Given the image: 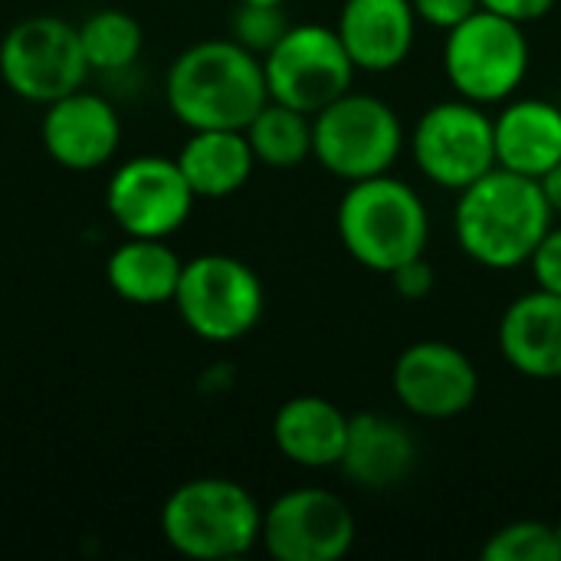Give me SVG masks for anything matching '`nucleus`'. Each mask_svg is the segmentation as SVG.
Masks as SVG:
<instances>
[{"instance_id":"6e6552de","label":"nucleus","mask_w":561,"mask_h":561,"mask_svg":"<svg viewBox=\"0 0 561 561\" xmlns=\"http://www.w3.org/2000/svg\"><path fill=\"white\" fill-rule=\"evenodd\" d=\"M174 306L197 339L227 345L256 329L263 316V283L243 260L207 253L184 263Z\"/></svg>"},{"instance_id":"1a4fd4ad","label":"nucleus","mask_w":561,"mask_h":561,"mask_svg":"<svg viewBox=\"0 0 561 561\" xmlns=\"http://www.w3.org/2000/svg\"><path fill=\"white\" fill-rule=\"evenodd\" d=\"M355 62L335 26L299 23L263 56L266 92L273 102L293 105L306 115L322 112L355 82Z\"/></svg>"},{"instance_id":"4468645a","label":"nucleus","mask_w":561,"mask_h":561,"mask_svg":"<svg viewBox=\"0 0 561 561\" xmlns=\"http://www.w3.org/2000/svg\"><path fill=\"white\" fill-rule=\"evenodd\" d=\"M122 138L118 115L108 99L95 92H69L46 105L43 115V145L49 158L69 171L102 168Z\"/></svg>"},{"instance_id":"9b49d317","label":"nucleus","mask_w":561,"mask_h":561,"mask_svg":"<svg viewBox=\"0 0 561 561\" xmlns=\"http://www.w3.org/2000/svg\"><path fill=\"white\" fill-rule=\"evenodd\" d=\"M348 503L322 486H299L263 510L260 542L276 561H339L355 546Z\"/></svg>"},{"instance_id":"c85d7f7f","label":"nucleus","mask_w":561,"mask_h":561,"mask_svg":"<svg viewBox=\"0 0 561 561\" xmlns=\"http://www.w3.org/2000/svg\"><path fill=\"white\" fill-rule=\"evenodd\" d=\"M559 0H480L483 10H493L500 16H510L516 23H533V20H542L556 10Z\"/></svg>"},{"instance_id":"5701e85b","label":"nucleus","mask_w":561,"mask_h":561,"mask_svg":"<svg viewBox=\"0 0 561 561\" xmlns=\"http://www.w3.org/2000/svg\"><path fill=\"white\" fill-rule=\"evenodd\" d=\"M79 43H82L89 69L122 72L141 53V26L125 10H95L79 26Z\"/></svg>"},{"instance_id":"7ed1b4c3","label":"nucleus","mask_w":561,"mask_h":561,"mask_svg":"<svg viewBox=\"0 0 561 561\" xmlns=\"http://www.w3.org/2000/svg\"><path fill=\"white\" fill-rule=\"evenodd\" d=\"M335 230L345 253L358 266L391 273L401 263L424 256L431 240V214L424 197L388 171L348 184L335 210Z\"/></svg>"},{"instance_id":"412c9836","label":"nucleus","mask_w":561,"mask_h":561,"mask_svg":"<svg viewBox=\"0 0 561 561\" xmlns=\"http://www.w3.org/2000/svg\"><path fill=\"white\" fill-rule=\"evenodd\" d=\"M184 263L178 253L154 237H128L105 266L108 286L135 306H161L174 302L178 279Z\"/></svg>"},{"instance_id":"c756f323","label":"nucleus","mask_w":561,"mask_h":561,"mask_svg":"<svg viewBox=\"0 0 561 561\" xmlns=\"http://www.w3.org/2000/svg\"><path fill=\"white\" fill-rule=\"evenodd\" d=\"M539 187H542V194H546L552 214H561V161L539 178Z\"/></svg>"},{"instance_id":"cd10ccee","label":"nucleus","mask_w":561,"mask_h":561,"mask_svg":"<svg viewBox=\"0 0 561 561\" xmlns=\"http://www.w3.org/2000/svg\"><path fill=\"white\" fill-rule=\"evenodd\" d=\"M411 3H414V13L421 23L444 30V33L480 10V0H411Z\"/></svg>"},{"instance_id":"423d86ee","label":"nucleus","mask_w":561,"mask_h":561,"mask_svg":"<svg viewBox=\"0 0 561 561\" xmlns=\"http://www.w3.org/2000/svg\"><path fill=\"white\" fill-rule=\"evenodd\" d=\"M401 151V115L378 95L348 89L312 115V158L348 184L388 174Z\"/></svg>"},{"instance_id":"a878e982","label":"nucleus","mask_w":561,"mask_h":561,"mask_svg":"<svg viewBox=\"0 0 561 561\" xmlns=\"http://www.w3.org/2000/svg\"><path fill=\"white\" fill-rule=\"evenodd\" d=\"M529 266H533V279L539 289L561 296V227H549V233L536 247Z\"/></svg>"},{"instance_id":"bb28decb","label":"nucleus","mask_w":561,"mask_h":561,"mask_svg":"<svg viewBox=\"0 0 561 561\" xmlns=\"http://www.w3.org/2000/svg\"><path fill=\"white\" fill-rule=\"evenodd\" d=\"M388 276H391L394 293H398L401 299H408V302H421V299H427L431 289H434V266H431L424 256H414V260L401 263V266L391 270Z\"/></svg>"},{"instance_id":"2eb2a0df","label":"nucleus","mask_w":561,"mask_h":561,"mask_svg":"<svg viewBox=\"0 0 561 561\" xmlns=\"http://www.w3.org/2000/svg\"><path fill=\"white\" fill-rule=\"evenodd\" d=\"M417 23L411 0H345L335 30L358 72H394L414 49Z\"/></svg>"},{"instance_id":"0eeeda50","label":"nucleus","mask_w":561,"mask_h":561,"mask_svg":"<svg viewBox=\"0 0 561 561\" xmlns=\"http://www.w3.org/2000/svg\"><path fill=\"white\" fill-rule=\"evenodd\" d=\"M417 171L444 187L460 194L496 164V135L493 118L483 105L470 99H447L421 112L408 138Z\"/></svg>"},{"instance_id":"39448f33","label":"nucleus","mask_w":561,"mask_h":561,"mask_svg":"<svg viewBox=\"0 0 561 561\" xmlns=\"http://www.w3.org/2000/svg\"><path fill=\"white\" fill-rule=\"evenodd\" d=\"M444 76L460 99L496 105L516 95L529 76L533 46L526 26L493 10H477L444 39Z\"/></svg>"},{"instance_id":"f8f14e48","label":"nucleus","mask_w":561,"mask_h":561,"mask_svg":"<svg viewBox=\"0 0 561 561\" xmlns=\"http://www.w3.org/2000/svg\"><path fill=\"white\" fill-rule=\"evenodd\" d=\"M197 194L191 191L178 158L141 154L122 164L108 181V214L128 237L168 240L191 217Z\"/></svg>"},{"instance_id":"aec40b11","label":"nucleus","mask_w":561,"mask_h":561,"mask_svg":"<svg viewBox=\"0 0 561 561\" xmlns=\"http://www.w3.org/2000/svg\"><path fill=\"white\" fill-rule=\"evenodd\" d=\"M178 164L197 197H230L237 194L253 168L256 154L247 141V131L240 128H204L191 131L187 145L178 154Z\"/></svg>"},{"instance_id":"6ab92c4d","label":"nucleus","mask_w":561,"mask_h":561,"mask_svg":"<svg viewBox=\"0 0 561 561\" xmlns=\"http://www.w3.org/2000/svg\"><path fill=\"white\" fill-rule=\"evenodd\" d=\"M496 164L542 178L561 161V108L549 99H510L493 118Z\"/></svg>"},{"instance_id":"a211bd4d","label":"nucleus","mask_w":561,"mask_h":561,"mask_svg":"<svg viewBox=\"0 0 561 561\" xmlns=\"http://www.w3.org/2000/svg\"><path fill=\"white\" fill-rule=\"evenodd\" d=\"M348 437V414L319 394H299L279 404L273 417L276 450L302 470L339 467Z\"/></svg>"},{"instance_id":"ddd939ff","label":"nucleus","mask_w":561,"mask_h":561,"mask_svg":"<svg viewBox=\"0 0 561 561\" xmlns=\"http://www.w3.org/2000/svg\"><path fill=\"white\" fill-rule=\"evenodd\" d=\"M391 391L408 414L424 421H450L473 408L480 375L463 348L424 339L398 355L391 368Z\"/></svg>"},{"instance_id":"7c9ffc66","label":"nucleus","mask_w":561,"mask_h":561,"mask_svg":"<svg viewBox=\"0 0 561 561\" xmlns=\"http://www.w3.org/2000/svg\"><path fill=\"white\" fill-rule=\"evenodd\" d=\"M237 3H283V0H237Z\"/></svg>"},{"instance_id":"b1692460","label":"nucleus","mask_w":561,"mask_h":561,"mask_svg":"<svg viewBox=\"0 0 561 561\" xmlns=\"http://www.w3.org/2000/svg\"><path fill=\"white\" fill-rule=\"evenodd\" d=\"M480 556L486 561H561V546L556 526L519 519L496 529Z\"/></svg>"},{"instance_id":"f257e3e1","label":"nucleus","mask_w":561,"mask_h":561,"mask_svg":"<svg viewBox=\"0 0 561 561\" xmlns=\"http://www.w3.org/2000/svg\"><path fill=\"white\" fill-rule=\"evenodd\" d=\"M552 217L536 178L493 168L457 194L454 237L473 263L486 270H516L533 260Z\"/></svg>"},{"instance_id":"dca6fc26","label":"nucleus","mask_w":561,"mask_h":561,"mask_svg":"<svg viewBox=\"0 0 561 561\" xmlns=\"http://www.w3.org/2000/svg\"><path fill=\"white\" fill-rule=\"evenodd\" d=\"M496 345L503 362L523 378H561V296L536 286L513 299L500 319Z\"/></svg>"},{"instance_id":"20e7f679","label":"nucleus","mask_w":561,"mask_h":561,"mask_svg":"<svg viewBox=\"0 0 561 561\" xmlns=\"http://www.w3.org/2000/svg\"><path fill=\"white\" fill-rule=\"evenodd\" d=\"M161 533L184 559H240L260 542L263 510L247 486L224 477H201L181 483L168 496L161 510Z\"/></svg>"},{"instance_id":"f03ea898","label":"nucleus","mask_w":561,"mask_h":561,"mask_svg":"<svg viewBox=\"0 0 561 561\" xmlns=\"http://www.w3.org/2000/svg\"><path fill=\"white\" fill-rule=\"evenodd\" d=\"M168 105L191 131L247 128L270 102L263 59L237 39H204L184 49L164 82Z\"/></svg>"},{"instance_id":"2f4dec72","label":"nucleus","mask_w":561,"mask_h":561,"mask_svg":"<svg viewBox=\"0 0 561 561\" xmlns=\"http://www.w3.org/2000/svg\"><path fill=\"white\" fill-rule=\"evenodd\" d=\"M556 536H559V546H561V519L556 523Z\"/></svg>"},{"instance_id":"4be33fe9","label":"nucleus","mask_w":561,"mask_h":561,"mask_svg":"<svg viewBox=\"0 0 561 561\" xmlns=\"http://www.w3.org/2000/svg\"><path fill=\"white\" fill-rule=\"evenodd\" d=\"M243 131L256 154V164L289 171L299 168L306 158H312V115L293 105L270 99Z\"/></svg>"},{"instance_id":"9d476101","label":"nucleus","mask_w":561,"mask_h":561,"mask_svg":"<svg viewBox=\"0 0 561 561\" xmlns=\"http://www.w3.org/2000/svg\"><path fill=\"white\" fill-rule=\"evenodd\" d=\"M89 72L79 30L59 16H26L0 43V76L26 102L49 105L82 89Z\"/></svg>"},{"instance_id":"393cba45","label":"nucleus","mask_w":561,"mask_h":561,"mask_svg":"<svg viewBox=\"0 0 561 561\" xmlns=\"http://www.w3.org/2000/svg\"><path fill=\"white\" fill-rule=\"evenodd\" d=\"M286 30L289 20L283 13V3H237L230 16V39H237L256 56H266Z\"/></svg>"},{"instance_id":"f3484780","label":"nucleus","mask_w":561,"mask_h":561,"mask_svg":"<svg viewBox=\"0 0 561 561\" xmlns=\"http://www.w3.org/2000/svg\"><path fill=\"white\" fill-rule=\"evenodd\" d=\"M417 444L408 424L362 411L348 417V437L339 470L362 490H391L404 483L414 470Z\"/></svg>"}]
</instances>
